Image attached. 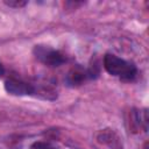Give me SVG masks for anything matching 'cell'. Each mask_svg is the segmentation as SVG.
Wrapping results in <instances>:
<instances>
[{"label":"cell","instance_id":"5b68a950","mask_svg":"<svg viewBox=\"0 0 149 149\" xmlns=\"http://www.w3.org/2000/svg\"><path fill=\"white\" fill-rule=\"evenodd\" d=\"M85 77H86V74H85L84 71H81L80 69H73L68 73L66 83L70 86H77V85H80L84 81Z\"/></svg>","mask_w":149,"mask_h":149},{"label":"cell","instance_id":"6da1fadb","mask_svg":"<svg viewBox=\"0 0 149 149\" xmlns=\"http://www.w3.org/2000/svg\"><path fill=\"white\" fill-rule=\"evenodd\" d=\"M104 68L105 70L115 77H119L122 80H133L137 73L136 66L113 54H106L104 57Z\"/></svg>","mask_w":149,"mask_h":149},{"label":"cell","instance_id":"8992f818","mask_svg":"<svg viewBox=\"0 0 149 149\" xmlns=\"http://www.w3.org/2000/svg\"><path fill=\"white\" fill-rule=\"evenodd\" d=\"M30 149H59L58 147L49 143V142H44V141H37L34 142L30 147Z\"/></svg>","mask_w":149,"mask_h":149},{"label":"cell","instance_id":"7a4b0ae2","mask_svg":"<svg viewBox=\"0 0 149 149\" xmlns=\"http://www.w3.org/2000/svg\"><path fill=\"white\" fill-rule=\"evenodd\" d=\"M34 54L36 58H38L42 63H44L48 66L56 68L65 62V56L59 52L58 50H55L50 47L44 45H36L34 49Z\"/></svg>","mask_w":149,"mask_h":149},{"label":"cell","instance_id":"ba28073f","mask_svg":"<svg viewBox=\"0 0 149 149\" xmlns=\"http://www.w3.org/2000/svg\"><path fill=\"white\" fill-rule=\"evenodd\" d=\"M5 73V69H3V66L1 65V63H0V76H2Z\"/></svg>","mask_w":149,"mask_h":149},{"label":"cell","instance_id":"277c9868","mask_svg":"<svg viewBox=\"0 0 149 149\" xmlns=\"http://www.w3.org/2000/svg\"><path fill=\"white\" fill-rule=\"evenodd\" d=\"M97 141L101 144H106L112 149H122V142L120 137L111 129L100 130L97 135Z\"/></svg>","mask_w":149,"mask_h":149},{"label":"cell","instance_id":"3957f363","mask_svg":"<svg viewBox=\"0 0 149 149\" xmlns=\"http://www.w3.org/2000/svg\"><path fill=\"white\" fill-rule=\"evenodd\" d=\"M5 88L13 95H29L35 92V87L21 79L9 78L5 81Z\"/></svg>","mask_w":149,"mask_h":149},{"label":"cell","instance_id":"52a82bcc","mask_svg":"<svg viewBox=\"0 0 149 149\" xmlns=\"http://www.w3.org/2000/svg\"><path fill=\"white\" fill-rule=\"evenodd\" d=\"M5 3L9 7H23L27 2L26 1H5Z\"/></svg>","mask_w":149,"mask_h":149}]
</instances>
